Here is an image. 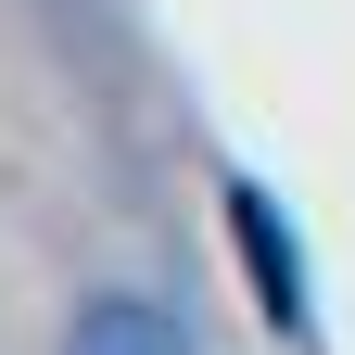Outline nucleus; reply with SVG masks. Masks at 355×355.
<instances>
[{"label": "nucleus", "instance_id": "obj_1", "mask_svg": "<svg viewBox=\"0 0 355 355\" xmlns=\"http://www.w3.org/2000/svg\"><path fill=\"white\" fill-rule=\"evenodd\" d=\"M64 355H178V330L153 318V304H127V292H102V304L76 318V343H64Z\"/></svg>", "mask_w": 355, "mask_h": 355}]
</instances>
